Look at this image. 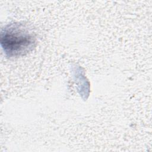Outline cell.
Wrapping results in <instances>:
<instances>
[{
  "mask_svg": "<svg viewBox=\"0 0 152 152\" xmlns=\"http://www.w3.org/2000/svg\"><path fill=\"white\" fill-rule=\"evenodd\" d=\"M36 44V37L26 26L19 23L5 26L1 33V45L8 57H18L31 51Z\"/></svg>",
  "mask_w": 152,
  "mask_h": 152,
  "instance_id": "1",
  "label": "cell"
}]
</instances>
